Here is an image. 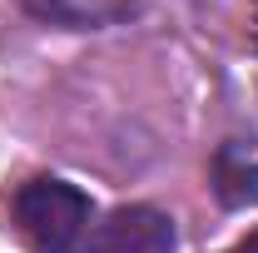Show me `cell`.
Returning a JSON list of instances; mask_svg holds the SVG:
<instances>
[{"mask_svg":"<svg viewBox=\"0 0 258 253\" xmlns=\"http://www.w3.org/2000/svg\"><path fill=\"white\" fill-rule=\"evenodd\" d=\"M228 253H258V228H253V233H248V238H243V243H233V248H228Z\"/></svg>","mask_w":258,"mask_h":253,"instance_id":"cell-5","label":"cell"},{"mask_svg":"<svg viewBox=\"0 0 258 253\" xmlns=\"http://www.w3.org/2000/svg\"><path fill=\"white\" fill-rule=\"evenodd\" d=\"M25 10L40 15L45 25H60V30H99L124 5L119 0H25Z\"/></svg>","mask_w":258,"mask_h":253,"instance_id":"cell-3","label":"cell"},{"mask_svg":"<svg viewBox=\"0 0 258 253\" xmlns=\"http://www.w3.org/2000/svg\"><path fill=\"white\" fill-rule=\"evenodd\" d=\"M214 194L224 199L228 209H243V204H258V164L243 149L224 144L219 159H214Z\"/></svg>","mask_w":258,"mask_h":253,"instance_id":"cell-4","label":"cell"},{"mask_svg":"<svg viewBox=\"0 0 258 253\" xmlns=\"http://www.w3.org/2000/svg\"><path fill=\"white\" fill-rule=\"evenodd\" d=\"M174 219L154 204H124L85 233L80 253H174Z\"/></svg>","mask_w":258,"mask_h":253,"instance_id":"cell-2","label":"cell"},{"mask_svg":"<svg viewBox=\"0 0 258 253\" xmlns=\"http://www.w3.org/2000/svg\"><path fill=\"white\" fill-rule=\"evenodd\" d=\"M90 194H80L64 179H30L10 199L15 233L25 238L30 253H70L90 233Z\"/></svg>","mask_w":258,"mask_h":253,"instance_id":"cell-1","label":"cell"}]
</instances>
